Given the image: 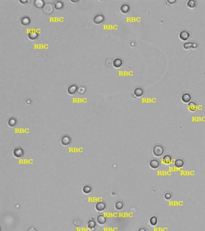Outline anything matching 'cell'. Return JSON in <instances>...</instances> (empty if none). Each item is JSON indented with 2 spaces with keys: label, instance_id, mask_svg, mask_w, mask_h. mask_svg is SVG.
<instances>
[{
  "label": "cell",
  "instance_id": "83f0119b",
  "mask_svg": "<svg viewBox=\"0 0 205 231\" xmlns=\"http://www.w3.org/2000/svg\"><path fill=\"white\" fill-rule=\"evenodd\" d=\"M165 199H167V200H170V199L172 198V196H171V195L170 193H169V192H168V193H166L165 195Z\"/></svg>",
  "mask_w": 205,
  "mask_h": 231
},
{
  "label": "cell",
  "instance_id": "6da1fadb",
  "mask_svg": "<svg viewBox=\"0 0 205 231\" xmlns=\"http://www.w3.org/2000/svg\"><path fill=\"white\" fill-rule=\"evenodd\" d=\"M164 149L161 145H157L154 146L153 149V153L155 157H160L164 154Z\"/></svg>",
  "mask_w": 205,
  "mask_h": 231
},
{
  "label": "cell",
  "instance_id": "30bf717a",
  "mask_svg": "<svg viewBox=\"0 0 205 231\" xmlns=\"http://www.w3.org/2000/svg\"><path fill=\"white\" fill-rule=\"evenodd\" d=\"M130 10H131L130 6H129V5L128 4H124L122 5V6L120 7V11L123 14L128 13L129 11H130Z\"/></svg>",
  "mask_w": 205,
  "mask_h": 231
},
{
  "label": "cell",
  "instance_id": "1f68e13d",
  "mask_svg": "<svg viewBox=\"0 0 205 231\" xmlns=\"http://www.w3.org/2000/svg\"><path fill=\"white\" fill-rule=\"evenodd\" d=\"M168 2L169 3H170V4H173V3H174L175 2H176V1H168Z\"/></svg>",
  "mask_w": 205,
  "mask_h": 231
},
{
  "label": "cell",
  "instance_id": "8992f818",
  "mask_svg": "<svg viewBox=\"0 0 205 231\" xmlns=\"http://www.w3.org/2000/svg\"><path fill=\"white\" fill-rule=\"evenodd\" d=\"M61 143L63 146H68L71 143V138L68 135H65L61 138Z\"/></svg>",
  "mask_w": 205,
  "mask_h": 231
},
{
  "label": "cell",
  "instance_id": "7a4b0ae2",
  "mask_svg": "<svg viewBox=\"0 0 205 231\" xmlns=\"http://www.w3.org/2000/svg\"><path fill=\"white\" fill-rule=\"evenodd\" d=\"M190 37V33L188 31L183 30L179 34V38L182 41H188Z\"/></svg>",
  "mask_w": 205,
  "mask_h": 231
},
{
  "label": "cell",
  "instance_id": "4316f807",
  "mask_svg": "<svg viewBox=\"0 0 205 231\" xmlns=\"http://www.w3.org/2000/svg\"><path fill=\"white\" fill-rule=\"evenodd\" d=\"M115 206L117 209L120 210L122 209L123 207V203L122 202H117L116 203V204L115 205Z\"/></svg>",
  "mask_w": 205,
  "mask_h": 231
},
{
  "label": "cell",
  "instance_id": "f546056e",
  "mask_svg": "<svg viewBox=\"0 0 205 231\" xmlns=\"http://www.w3.org/2000/svg\"><path fill=\"white\" fill-rule=\"evenodd\" d=\"M138 231H148V230H146V229L144 228V227H141V228H140L139 229H138Z\"/></svg>",
  "mask_w": 205,
  "mask_h": 231
},
{
  "label": "cell",
  "instance_id": "e0dca14e",
  "mask_svg": "<svg viewBox=\"0 0 205 231\" xmlns=\"http://www.w3.org/2000/svg\"><path fill=\"white\" fill-rule=\"evenodd\" d=\"M54 7H55L56 10H61V8H63L64 4L62 1H57L54 3Z\"/></svg>",
  "mask_w": 205,
  "mask_h": 231
},
{
  "label": "cell",
  "instance_id": "2e32d148",
  "mask_svg": "<svg viewBox=\"0 0 205 231\" xmlns=\"http://www.w3.org/2000/svg\"><path fill=\"white\" fill-rule=\"evenodd\" d=\"M31 22V20L30 18L28 16H25L23 17L21 19V24L22 25L24 26H27L30 24Z\"/></svg>",
  "mask_w": 205,
  "mask_h": 231
},
{
  "label": "cell",
  "instance_id": "277c9868",
  "mask_svg": "<svg viewBox=\"0 0 205 231\" xmlns=\"http://www.w3.org/2000/svg\"><path fill=\"white\" fill-rule=\"evenodd\" d=\"M24 151L21 148H16L13 150V155L16 158H21L24 155Z\"/></svg>",
  "mask_w": 205,
  "mask_h": 231
},
{
  "label": "cell",
  "instance_id": "5b68a950",
  "mask_svg": "<svg viewBox=\"0 0 205 231\" xmlns=\"http://www.w3.org/2000/svg\"><path fill=\"white\" fill-rule=\"evenodd\" d=\"M192 96L188 93H185L181 96V100L184 103H189L191 101Z\"/></svg>",
  "mask_w": 205,
  "mask_h": 231
},
{
  "label": "cell",
  "instance_id": "9a60e30c",
  "mask_svg": "<svg viewBox=\"0 0 205 231\" xmlns=\"http://www.w3.org/2000/svg\"><path fill=\"white\" fill-rule=\"evenodd\" d=\"M28 37L29 39L31 40V41H34V40H36L38 38V34L37 33H36V31H32L28 33Z\"/></svg>",
  "mask_w": 205,
  "mask_h": 231
},
{
  "label": "cell",
  "instance_id": "ffe728a7",
  "mask_svg": "<svg viewBox=\"0 0 205 231\" xmlns=\"http://www.w3.org/2000/svg\"><path fill=\"white\" fill-rule=\"evenodd\" d=\"M171 160H172V159H171V156H170L169 155H165V156H164L162 158L163 163L165 164H169L171 162Z\"/></svg>",
  "mask_w": 205,
  "mask_h": 231
},
{
  "label": "cell",
  "instance_id": "d6986e66",
  "mask_svg": "<svg viewBox=\"0 0 205 231\" xmlns=\"http://www.w3.org/2000/svg\"><path fill=\"white\" fill-rule=\"evenodd\" d=\"M17 124V120L15 118H11L8 120V125L10 127H14Z\"/></svg>",
  "mask_w": 205,
  "mask_h": 231
},
{
  "label": "cell",
  "instance_id": "8fae6325",
  "mask_svg": "<svg viewBox=\"0 0 205 231\" xmlns=\"http://www.w3.org/2000/svg\"><path fill=\"white\" fill-rule=\"evenodd\" d=\"M144 93V90L142 88H141V87H137V88H136L134 91V95L136 97L138 98L141 97L142 96H143Z\"/></svg>",
  "mask_w": 205,
  "mask_h": 231
},
{
  "label": "cell",
  "instance_id": "7402d4cb",
  "mask_svg": "<svg viewBox=\"0 0 205 231\" xmlns=\"http://www.w3.org/2000/svg\"><path fill=\"white\" fill-rule=\"evenodd\" d=\"M44 4H45L44 1H41V0H36V1H34V5L37 8H42L43 7V6H44Z\"/></svg>",
  "mask_w": 205,
  "mask_h": 231
},
{
  "label": "cell",
  "instance_id": "7c38bea8",
  "mask_svg": "<svg viewBox=\"0 0 205 231\" xmlns=\"http://www.w3.org/2000/svg\"><path fill=\"white\" fill-rule=\"evenodd\" d=\"M188 108L190 111L194 112L197 109V105L194 101H191L190 102L188 103Z\"/></svg>",
  "mask_w": 205,
  "mask_h": 231
},
{
  "label": "cell",
  "instance_id": "44dd1931",
  "mask_svg": "<svg viewBox=\"0 0 205 231\" xmlns=\"http://www.w3.org/2000/svg\"><path fill=\"white\" fill-rule=\"evenodd\" d=\"M184 165V161L182 159H178L174 162V166L178 168H182Z\"/></svg>",
  "mask_w": 205,
  "mask_h": 231
},
{
  "label": "cell",
  "instance_id": "4fadbf2b",
  "mask_svg": "<svg viewBox=\"0 0 205 231\" xmlns=\"http://www.w3.org/2000/svg\"><path fill=\"white\" fill-rule=\"evenodd\" d=\"M97 222L100 225H104L106 222V218L104 215H99L97 217Z\"/></svg>",
  "mask_w": 205,
  "mask_h": 231
},
{
  "label": "cell",
  "instance_id": "f1b7e54d",
  "mask_svg": "<svg viewBox=\"0 0 205 231\" xmlns=\"http://www.w3.org/2000/svg\"><path fill=\"white\" fill-rule=\"evenodd\" d=\"M197 46H198V44L197 43H196V42L192 43V48L196 49L197 48Z\"/></svg>",
  "mask_w": 205,
  "mask_h": 231
},
{
  "label": "cell",
  "instance_id": "52a82bcc",
  "mask_svg": "<svg viewBox=\"0 0 205 231\" xmlns=\"http://www.w3.org/2000/svg\"><path fill=\"white\" fill-rule=\"evenodd\" d=\"M105 20V16L103 15H97L94 17L93 22L96 24H100L102 23Z\"/></svg>",
  "mask_w": 205,
  "mask_h": 231
},
{
  "label": "cell",
  "instance_id": "d4e9b609",
  "mask_svg": "<svg viewBox=\"0 0 205 231\" xmlns=\"http://www.w3.org/2000/svg\"><path fill=\"white\" fill-rule=\"evenodd\" d=\"M150 225H151L152 226H155L157 225L158 223L157 217H156L154 216V217H152V218H150Z\"/></svg>",
  "mask_w": 205,
  "mask_h": 231
},
{
  "label": "cell",
  "instance_id": "3957f363",
  "mask_svg": "<svg viewBox=\"0 0 205 231\" xmlns=\"http://www.w3.org/2000/svg\"><path fill=\"white\" fill-rule=\"evenodd\" d=\"M78 85L75 84H71V85H69V87L67 89V93H69L70 95H74V94L78 92Z\"/></svg>",
  "mask_w": 205,
  "mask_h": 231
},
{
  "label": "cell",
  "instance_id": "603a6c76",
  "mask_svg": "<svg viewBox=\"0 0 205 231\" xmlns=\"http://www.w3.org/2000/svg\"><path fill=\"white\" fill-rule=\"evenodd\" d=\"M87 227H88L89 229H94V227H96V222L94 221V220H89L88 222H87Z\"/></svg>",
  "mask_w": 205,
  "mask_h": 231
},
{
  "label": "cell",
  "instance_id": "484cf974",
  "mask_svg": "<svg viewBox=\"0 0 205 231\" xmlns=\"http://www.w3.org/2000/svg\"><path fill=\"white\" fill-rule=\"evenodd\" d=\"M183 46L185 50H189V49L192 48V42H187L184 43Z\"/></svg>",
  "mask_w": 205,
  "mask_h": 231
},
{
  "label": "cell",
  "instance_id": "5bb4252c",
  "mask_svg": "<svg viewBox=\"0 0 205 231\" xmlns=\"http://www.w3.org/2000/svg\"><path fill=\"white\" fill-rule=\"evenodd\" d=\"M123 65V60L121 59H116L114 60L113 66L115 68H120Z\"/></svg>",
  "mask_w": 205,
  "mask_h": 231
},
{
  "label": "cell",
  "instance_id": "4dcf8cb0",
  "mask_svg": "<svg viewBox=\"0 0 205 231\" xmlns=\"http://www.w3.org/2000/svg\"><path fill=\"white\" fill-rule=\"evenodd\" d=\"M19 2H20L21 3H22V4H25V3H27L28 1H21H21H19Z\"/></svg>",
  "mask_w": 205,
  "mask_h": 231
},
{
  "label": "cell",
  "instance_id": "ac0fdd59",
  "mask_svg": "<svg viewBox=\"0 0 205 231\" xmlns=\"http://www.w3.org/2000/svg\"><path fill=\"white\" fill-rule=\"evenodd\" d=\"M187 6L190 8H194L197 6V1L194 0H189L187 3Z\"/></svg>",
  "mask_w": 205,
  "mask_h": 231
},
{
  "label": "cell",
  "instance_id": "9c48e42d",
  "mask_svg": "<svg viewBox=\"0 0 205 231\" xmlns=\"http://www.w3.org/2000/svg\"><path fill=\"white\" fill-rule=\"evenodd\" d=\"M95 208H96V209L97 210V211H99V212H102L105 209L106 205L105 204L104 202H100L97 203V204H96Z\"/></svg>",
  "mask_w": 205,
  "mask_h": 231
},
{
  "label": "cell",
  "instance_id": "ba28073f",
  "mask_svg": "<svg viewBox=\"0 0 205 231\" xmlns=\"http://www.w3.org/2000/svg\"><path fill=\"white\" fill-rule=\"evenodd\" d=\"M149 166L152 169H157L160 166V162L157 160H152L149 162Z\"/></svg>",
  "mask_w": 205,
  "mask_h": 231
},
{
  "label": "cell",
  "instance_id": "cb8c5ba5",
  "mask_svg": "<svg viewBox=\"0 0 205 231\" xmlns=\"http://www.w3.org/2000/svg\"><path fill=\"white\" fill-rule=\"evenodd\" d=\"M92 187H91L90 185H85V186L83 188V192H84L85 194H89L91 191H92Z\"/></svg>",
  "mask_w": 205,
  "mask_h": 231
}]
</instances>
